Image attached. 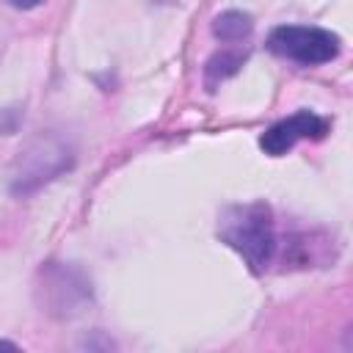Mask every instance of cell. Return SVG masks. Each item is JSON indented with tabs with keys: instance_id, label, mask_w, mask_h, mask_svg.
I'll return each mask as SVG.
<instances>
[{
	"instance_id": "obj_1",
	"label": "cell",
	"mask_w": 353,
	"mask_h": 353,
	"mask_svg": "<svg viewBox=\"0 0 353 353\" xmlns=\"http://www.w3.org/2000/svg\"><path fill=\"white\" fill-rule=\"evenodd\" d=\"M218 234L226 245H232L251 265V270H262L273 259L276 229H273L270 207L265 201L226 207L221 212Z\"/></svg>"
},
{
	"instance_id": "obj_3",
	"label": "cell",
	"mask_w": 353,
	"mask_h": 353,
	"mask_svg": "<svg viewBox=\"0 0 353 353\" xmlns=\"http://www.w3.org/2000/svg\"><path fill=\"white\" fill-rule=\"evenodd\" d=\"M328 132V119L312 113V110H298L281 121H276L273 127H268L259 138V146L279 157L284 152H290L298 141H320Z\"/></svg>"
},
{
	"instance_id": "obj_4",
	"label": "cell",
	"mask_w": 353,
	"mask_h": 353,
	"mask_svg": "<svg viewBox=\"0 0 353 353\" xmlns=\"http://www.w3.org/2000/svg\"><path fill=\"white\" fill-rule=\"evenodd\" d=\"M212 33L223 41H240L251 33V17L243 11H226L221 17H215L212 22Z\"/></svg>"
},
{
	"instance_id": "obj_5",
	"label": "cell",
	"mask_w": 353,
	"mask_h": 353,
	"mask_svg": "<svg viewBox=\"0 0 353 353\" xmlns=\"http://www.w3.org/2000/svg\"><path fill=\"white\" fill-rule=\"evenodd\" d=\"M237 66H240V55H232V52L215 55V58L207 63V80H210V85H212L215 80H223L226 74L237 72Z\"/></svg>"
},
{
	"instance_id": "obj_2",
	"label": "cell",
	"mask_w": 353,
	"mask_h": 353,
	"mask_svg": "<svg viewBox=\"0 0 353 353\" xmlns=\"http://www.w3.org/2000/svg\"><path fill=\"white\" fill-rule=\"evenodd\" d=\"M268 47L281 58L317 66L339 55V36L314 25H281L268 36Z\"/></svg>"
},
{
	"instance_id": "obj_6",
	"label": "cell",
	"mask_w": 353,
	"mask_h": 353,
	"mask_svg": "<svg viewBox=\"0 0 353 353\" xmlns=\"http://www.w3.org/2000/svg\"><path fill=\"white\" fill-rule=\"evenodd\" d=\"M14 8H22V11H28V8H36L39 3H44V0H8Z\"/></svg>"
},
{
	"instance_id": "obj_7",
	"label": "cell",
	"mask_w": 353,
	"mask_h": 353,
	"mask_svg": "<svg viewBox=\"0 0 353 353\" xmlns=\"http://www.w3.org/2000/svg\"><path fill=\"white\" fill-rule=\"evenodd\" d=\"M0 347H11V350H17V345H14V342H3V339H0Z\"/></svg>"
}]
</instances>
